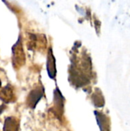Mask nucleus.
Wrapping results in <instances>:
<instances>
[{
    "mask_svg": "<svg viewBox=\"0 0 130 131\" xmlns=\"http://www.w3.org/2000/svg\"><path fill=\"white\" fill-rule=\"evenodd\" d=\"M12 53H13L12 61L14 65L17 68L21 67L25 61V55L21 45V39H18L16 44L13 46Z\"/></svg>",
    "mask_w": 130,
    "mask_h": 131,
    "instance_id": "1",
    "label": "nucleus"
},
{
    "mask_svg": "<svg viewBox=\"0 0 130 131\" xmlns=\"http://www.w3.org/2000/svg\"><path fill=\"white\" fill-rule=\"evenodd\" d=\"M42 96H43V91L41 89L39 88L34 89L32 91H31V93L29 94L27 100V104H28V106L34 108L36 106L37 103L39 101V100L42 97Z\"/></svg>",
    "mask_w": 130,
    "mask_h": 131,
    "instance_id": "2",
    "label": "nucleus"
},
{
    "mask_svg": "<svg viewBox=\"0 0 130 131\" xmlns=\"http://www.w3.org/2000/svg\"><path fill=\"white\" fill-rule=\"evenodd\" d=\"M47 67H48V72L49 77L51 78H54L56 75V64H55V58L51 49L48 51Z\"/></svg>",
    "mask_w": 130,
    "mask_h": 131,
    "instance_id": "3",
    "label": "nucleus"
},
{
    "mask_svg": "<svg viewBox=\"0 0 130 131\" xmlns=\"http://www.w3.org/2000/svg\"><path fill=\"white\" fill-rule=\"evenodd\" d=\"M13 97H14L13 89L10 85L5 86L0 91V99L5 103H8L11 101L13 100Z\"/></svg>",
    "mask_w": 130,
    "mask_h": 131,
    "instance_id": "4",
    "label": "nucleus"
},
{
    "mask_svg": "<svg viewBox=\"0 0 130 131\" xmlns=\"http://www.w3.org/2000/svg\"><path fill=\"white\" fill-rule=\"evenodd\" d=\"M18 123L15 118L10 117L5 119L3 131H18Z\"/></svg>",
    "mask_w": 130,
    "mask_h": 131,
    "instance_id": "5",
    "label": "nucleus"
},
{
    "mask_svg": "<svg viewBox=\"0 0 130 131\" xmlns=\"http://www.w3.org/2000/svg\"><path fill=\"white\" fill-rule=\"evenodd\" d=\"M4 107H5L4 106H2V107L0 106V113H2V109H3Z\"/></svg>",
    "mask_w": 130,
    "mask_h": 131,
    "instance_id": "6",
    "label": "nucleus"
},
{
    "mask_svg": "<svg viewBox=\"0 0 130 131\" xmlns=\"http://www.w3.org/2000/svg\"><path fill=\"white\" fill-rule=\"evenodd\" d=\"M0 87H1V81H0Z\"/></svg>",
    "mask_w": 130,
    "mask_h": 131,
    "instance_id": "7",
    "label": "nucleus"
}]
</instances>
